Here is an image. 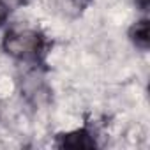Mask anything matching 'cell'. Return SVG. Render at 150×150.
I'll return each instance as SVG.
<instances>
[{
    "label": "cell",
    "instance_id": "1",
    "mask_svg": "<svg viewBox=\"0 0 150 150\" xmlns=\"http://www.w3.org/2000/svg\"><path fill=\"white\" fill-rule=\"evenodd\" d=\"M51 48L53 41L41 28L32 25H13L2 37V50L6 55L39 71L46 69Z\"/></svg>",
    "mask_w": 150,
    "mask_h": 150
},
{
    "label": "cell",
    "instance_id": "2",
    "mask_svg": "<svg viewBox=\"0 0 150 150\" xmlns=\"http://www.w3.org/2000/svg\"><path fill=\"white\" fill-rule=\"evenodd\" d=\"M57 148H97L96 132L85 124L81 127L58 132L55 136Z\"/></svg>",
    "mask_w": 150,
    "mask_h": 150
},
{
    "label": "cell",
    "instance_id": "3",
    "mask_svg": "<svg viewBox=\"0 0 150 150\" xmlns=\"http://www.w3.org/2000/svg\"><path fill=\"white\" fill-rule=\"evenodd\" d=\"M32 71L34 72H30V74H27L25 76V83H23V87H21V96H25V99L28 101V103H32V104H41V101H44V99H48V88L41 83V81H37L39 78H37V74L41 72L39 69H34L32 67Z\"/></svg>",
    "mask_w": 150,
    "mask_h": 150
},
{
    "label": "cell",
    "instance_id": "4",
    "mask_svg": "<svg viewBox=\"0 0 150 150\" xmlns=\"http://www.w3.org/2000/svg\"><path fill=\"white\" fill-rule=\"evenodd\" d=\"M127 37L136 50L148 51V48H150V21H148V18L145 16V18L134 21L127 30Z\"/></svg>",
    "mask_w": 150,
    "mask_h": 150
},
{
    "label": "cell",
    "instance_id": "5",
    "mask_svg": "<svg viewBox=\"0 0 150 150\" xmlns=\"http://www.w3.org/2000/svg\"><path fill=\"white\" fill-rule=\"evenodd\" d=\"M94 0H53V7L55 11L67 18V20H76L83 16V13L92 6Z\"/></svg>",
    "mask_w": 150,
    "mask_h": 150
},
{
    "label": "cell",
    "instance_id": "6",
    "mask_svg": "<svg viewBox=\"0 0 150 150\" xmlns=\"http://www.w3.org/2000/svg\"><path fill=\"white\" fill-rule=\"evenodd\" d=\"M9 14H11V6L4 0H0V27H4L9 20Z\"/></svg>",
    "mask_w": 150,
    "mask_h": 150
},
{
    "label": "cell",
    "instance_id": "7",
    "mask_svg": "<svg viewBox=\"0 0 150 150\" xmlns=\"http://www.w3.org/2000/svg\"><path fill=\"white\" fill-rule=\"evenodd\" d=\"M4 2H7L9 6H27L28 2H30V0H4Z\"/></svg>",
    "mask_w": 150,
    "mask_h": 150
},
{
    "label": "cell",
    "instance_id": "8",
    "mask_svg": "<svg viewBox=\"0 0 150 150\" xmlns=\"http://www.w3.org/2000/svg\"><path fill=\"white\" fill-rule=\"evenodd\" d=\"M136 4L139 6V9H141V11H146V9H148V6H150V0H136Z\"/></svg>",
    "mask_w": 150,
    "mask_h": 150
}]
</instances>
